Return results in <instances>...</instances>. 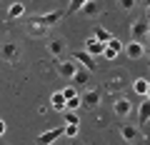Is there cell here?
Masks as SVG:
<instances>
[{"mask_svg":"<svg viewBox=\"0 0 150 145\" xmlns=\"http://www.w3.org/2000/svg\"><path fill=\"white\" fill-rule=\"evenodd\" d=\"M130 38L135 40V43H143L148 40V20H135L133 28H130Z\"/></svg>","mask_w":150,"mask_h":145,"instance_id":"6da1fadb","label":"cell"},{"mask_svg":"<svg viewBox=\"0 0 150 145\" xmlns=\"http://www.w3.org/2000/svg\"><path fill=\"white\" fill-rule=\"evenodd\" d=\"M118 53H123V43H120L118 38H110L105 43V50H103V55H105L108 60H115L118 58Z\"/></svg>","mask_w":150,"mask_h":145,"instance_id":"7a4b0ae2","label":"cell"},{"mask_svg":"<svg viewBox=\"0 0 150 145\" xmlns=\"http://www.w3.org/2000/svg\"><path fill=\"white\" fill-rule=\"evenodd\" d=\"M73 60H75L78 65H83L85 70H95V58L88 55L85 50H75V53H73Z\"/></svg>","mask_w":150,"mask_h":145,"instance_id":"3957f363","label":"cell"},{"mask_svg":"<svg viewBox=\"0 0 150 145\" xmlns=\"http://www.w3.org/2000/svg\"><path fill=\"white\" fill-rule=\"evenodd\" d=\"M63 135V128H55V130H45V133L38 135V145H53L55 140Z\"/></svg>","mask_w":150,"mask_h":145,"instance_id":"277c9868","label":"cell"},{"mask_svg":"<svg viewBox=\"0 0 150 145\" xmlns=\"http://www.w3.org/2000/svg\"><path fill=\"white\" fill-rule=\"evenodd\" d=\"M112 108H115V115H118V118H128L130 110H133V103H130L128 98H118Z\"/></svg>","mask_w":150,"mask_h":145,"instance_id":"5b68a950","label":"cell"},{"mask_svg":"<svg viewBox=\"0 0 150 145\" xmlns=\"http://www.w3.org/2000/svg\"><path fill=\"white\" fill-rule=\"evenodd\" d=\"M123 50H125V55L133 58V60H140V58L145 55V45H143V43H135V40H133V43H128Z\"/></svg>","mask_w":150,"mask_h":145,"instance_id":"8992f818","label":"cell"},{"mask_svg":"<svg viewBox=\"0 0 150 145\" xmlns=\"http://www.w3.org/2000/svg\"><path fill=\"white\" fill-rule=\"evenodd\" d=\"M75 70H78V63H75V60H63V63H58V73L63 78H73Z\"/></svg>","mask_w":150,"mask_h":145,"instance_id":"52a82bcc","label":"cell"},{"mask_svg":"<svg viewBox=\"0 0 150 145\" xmlns=\"http://www.w3.org/2000/svg\"><path fill=\"white\" fill-rule=\"evenodd\" d=\"M103 50H105V43H100V40H95V38H90V40H85V53L88 55H103Z\"/></svg>","mask_w":150,"mask_h":145,"instance_id":"ba28073f","label":"cell"},{"mask_svg":"<svg viewBox=\"0 0 150 145\" xmlns=\"http://www.w3.org/2000/svg\"><path fill=\"white\" fill-rule=\"evenodd\" d=\"M18 55H20V48L13 45V43H5L3 48H0V58H3V60H15Z\"/></svg>","mask_w":150,"mask_h":145,"instance_id":"9c48e42d","label":"cell"},{"mask_svg":"<svg viewBox=\"0 0 150 145\" xmlns=\"http://www.w3.org/2000/svg\"><path fill=\"white\" fill-rule=\"evenodd\" d=\"M98 103H100V93L98 90H88L85 95H80V105H85V108H95Z\"/></svg>","mask_w":150,"mask_h":145,"instance_id":"30bf717a","label":"cell"},{"mask_svg":"<svg viewBox=\"0 0 150 145\" xmlns=\"http://www.w3.org/2000/svg\"><path fill=\"white\" fill-rule=\"evenodd\" d=\"M23 15H25V5H23V3H13V5L8 8V18H10V20L23 18Z\"/></svg>","mask_w":150,"mask_h":145,"instance_id":"8fae6325","label":"cell"},{"mask_svg":"<svg viewBox=\"0 0 150 145\" xmlns=\"http://www.w3.org/2000/svg\"><path fill=\"white\" fill-rule=\"evenodd\" d=\"M88 73H90V70H85V68L78 65V70H75V75L70 78V80H73L75 85H85V83H88Z\"/></svg>","mask_w":150,"mask_h":145,"instance_id":"7c38bea8","label":"cell"},{"mask_svg":"<svg viewBox=\"0 0 150 145\" xmlns=\"http://www.w3.org/2000/svg\"><path fill=\"white\" fill-rule=\"evenodd\" d=\"M93 38H95V40H100V43H108V40H110L112 35H110V33H108L103 25H95V28H93Z\"/></svg>","mask_w":150,"mask_h":145,"instance_id":"4fadbf2b","label":"cell"},{"mask_svg":"<svg viewBox=\"0 0 150 145\" xmlns=\"http://www.w3.org/2000/svg\"><path fill=\"white\" fill-rule=\"evenodd\" d=\"M120 135H123V140H128V143H135L138 130H135L133 125H123V128H120Z\"/></svg>","mask_w":150,"mask_h":145,"instance_id":"5bb4252c","label":"cell"},{"mask_svg":"<svg viewBox=\"0 0 150 145\" xmlns=\"http://www.w3.org/2000/svg\"><path fill=\"white\" fill-rule=\"evenodd\" d=\"M133 90L138 93V95L148 98V90H150V85H148V80H145V78H140V80H135V83H133Z\"/></svg>","mask_w":150,"mask_h":145,"instance_id":"9a60e30c","label":"cell"},{"mask_svg":"<svg viewBox=\"0 0 150 145\" xmlns=\"http://www.w3.org/2000/svg\"><path fill=\"white\" fill-rule=\"evenodd\" d=\"M50 105H53L55 110H65V98H63V93H53V98H50Z\"/></svg>","mask_w":150,"mask_h":145,"instance_id":"2e32d148","label":"cell"},{"mask_svg":"<svg viewBox=\"0 0 150 145\" xmlns=\"http://www.w3.org/2000/svg\"><path fill=\"white\" fill-rule=\"evenodd\" d=\"M48 50L55 55V58H58V55L65 50V45H63V40H50V43H48Z\"/></svg>","mask_w":150,"mask_h":145,"instance_id":"e0dca14e","label":"cell"},{"mask_svg":"<svg viewBox=\"0 0 150 145\" xmlns=\"http://www.w3.org/2000/svg\"><path fill=\"white\" fill-rule=\"evenodd\" d=\"M80 13H85V15H95V13H98V3H95V0H88L85 5L80 8Z\"/></svg>","mask_w":150,"mask_h":145,"instance_id":"ac0fdd59","label":"cell"},{"mask_svg":"<svg viewBox=\"0 0 150 145\" xmlns=\"http://www.w3.org/2000/svg\"><path fill=\"white\" fill-rule=\"evenodd\" d=\"M80 108V95H73L65 100V110H78Z\"/></svg>","mask_w":150,"mask_h":145,"instance_id":"d6986e66","label":"cell"},{"mask_svg":"<svg viewBox=\"0 0 150 145\" xmlns=\"http://www.w3.org/2000/svg\"><path fill=\"white\" fill-rule=\"evenodd\" d=\"M63 135H68V138H75V135H78V123H65Z\"/></svg>","mask_w":150,"mask_h":145,"instance_id":"ffe728a7","label":"cell"},{"mask_svg":"<svg viewBox=\"0 0 150 145\" xmlns=\"http://www.w3.org/2000/svg\"><path fill=\"white\" fill-rule=\"evenodd\" d=\"M88 0H70V5H68V13H80V8L85 5Z\"/></svg>","mask_w":150,"mask_h":145,"instance_id":"44dd1931","label":"cell"},{"mask_svg":"<svg viewBox=\"0 0 150 145\" xmlns=\"http://www.w3.org/2000/svg\"><path fill=\"white\" fill-rule=\"evenodd\" d=\"M140 123H148V100H143L140 105Z\"/></svg>","mask_w":150,"mask_h":145,"instance_id":"7402d4cb","label":"cell"},{"mask_svg":"<svg viewBox=\"0 0 150 145\" xmlns=\"http://www.w3.org/2000/svg\"><path fill=\"white\" fill-rule=\"evenodd\" d=\"M65 123H78V115H75V110H65Z\"/></svg>","mask_w":150,"mask_h":145,"instance_id":"603a6c76","label":"cell"},{"mask_svg":"<svg viewBox=\"0 0 150 145\" xmlns=\"http://www.w3.org/2000/svg\"><path fill=\"white\" fill-rule=\"evenodd\" d=\"M73 95H78V93H75V88H73V85H68V88L63 90V98L68 100V98H73Z\"/></svg>","mask_w":150,"mask_h":145,"instance_id":"cb8c5ba5","label":"cell"},{"mask_svg":"<svg viewBox=\"0 0 150 145\" xmlns=\"http://www.w3.org/2000/svg\"><path fill=\"white\" fill-rule=\"evenodd\" d=\"M120 5H123L125 10H133V8H135V0H120Z\"/></svg>","mask_w":150,"mask_h":145,"instance_id":"d4e9b609","label":"cell"},{"mask_svg":"<svg viewBox=\"0 0 150 145\" xmlns=\"http://www.w3.org/2000/svg\"><path fill=\"white\" fill-rule=\"evenodd\" d=\"M3 135H5V120L0 118V138H3Z\"/></svg>","mask_w":150,"mask_h":145,"instance_id":"484cf974","label":"cell"},{"mask_svg":"<svg viewBox=\"0 0 150 145\" xmlns=\"http://www.w3.org/2000/svg\"><path fill=\"white\" fill-rule=\"evenodd\" d=\"M0 145H3V143H0Z\"/></svg>","mask_w":150,"mask_h":145,"instance_id":"4316f807","label":"cell"}]
</instances>
